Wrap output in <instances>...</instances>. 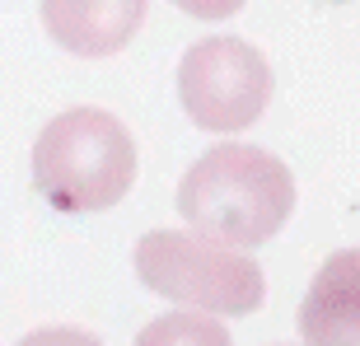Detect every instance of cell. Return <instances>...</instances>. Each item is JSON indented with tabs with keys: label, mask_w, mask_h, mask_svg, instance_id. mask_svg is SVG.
Masks as SVG:
<instances>
[{
	"label": "cell",
	"mask_w": 360,
	"mask_h": 346,
	"mask_svg": "<svg viewBox=\"0 0 360 346\" xmlns=\"http://www.w3.org/2000/svg\"><path fill=\"white\" fill-rule=\"evenodd\" d=\"M136 183V141L103 108H66L33 141V187L61 215L117 206Z\"/></svg>",
	"instance_id": "obj_1"
},
{
	"label": "cell",
	"mask_w": 360,
	"mask_h": 346,
	"mask_svg": "<svg viewBox=\"0 0 360 346\" xmlns=\"http://www.w3.org/2000/svg\"><path fill=\"white\" fill-rule=\"evenodd\" d=\"M290 201L295 183L285 164L253 146L206 150L178 187V211L187 225H197L201 234L220 243H239V248L271 239L281 220L290 215Z\"/></svg>",
	"instance_id": "obj_2"
},
{
	"label": "cell",
	"mask_w": 360,
	"mask_h": 346,
	"mask_svg": "<svg viewBox=\"0 0 360 346\" xmlns=\"http://www.w3.org/2000/svg\"><path fill=\"white\" fill-rule=\"evenodd\" d=\"M136 271L150 290L169 295V300H187V305L225 309V314H243L262 300V271L257 262L229 253V248H211L187 234H146L136 248Z\"/></svg>",
	"instance_id": "obj_3"
},
{
	"label": "cell",
	"mask_w": 360,
	"mask_h": 346,
	"mask_svg": "<svg viewBox=\"0 0 360 346\" xmlns=\"http://www.w3.org/2000/svg\"><path fill=\"white\" fill-rule=\"evenodd\" d=\"M187 117L206 132H239L271 98V70L257 47L239 38H206L183 56L178 70Z\"/></svg>",
	"instance_id": "obj_4"
},
{
	"label": "cell",
	"mask_w": 360,
	"mask_h": 346,
	"mask_svg": "<svg viewBox=\"0 0 360 346\" xmlns=\"http://www.w3.org/2000/svg\"><path fill=\"white\" fill-rule=\"evenodd\" d=\"M42 28L75 56H112L136 38L146 0H38Z\"/></svg>",
	"instance_id": "obj_5"
},
{
	"label": "cell",
	"mask_w": 360,
	"mask_h": 346,
	"mask_svg": "<svg viewBox=\"0 0 360 346\" xmlns=\"http://www.w3.org/2000/svg\"><path fill=\"white\" fill-rule=\"evenodd\" d=\"M300 328L319 346H360V253H337L323 262L300 309Z\"/></svg>",
	"instance_id": "obj_6"
},
{
	"label": "cell",
	"mask_w": 360,
	"mask_h": 346,
	"mask_svg": "<svg viewBox=\"0 0 360 346\" xmlns=\"http://www.w3.org/2000/svg\"><path fill=\"white\" fill-rule=\"evenodd\" d=\"M136 346H229L225 328L211 319H197V314H169V319H155L146 333L136 337Z\"/></svg>",
	"instance_id": "obj_7"
},
{
	"label": "cell",
	"mask_w": 360,
	"mask_h": 346,
	"mask_svg": "<svg viewBox=\"0 0 360 346\" xmlns=\"http://www.w3.org/2000/svg\"><path fill=\"white\" fill-rule=\"evenodd\" d=\"M19 346H103V342L89 337V333H75V328H38V333H28Z\"/></svg>",
	"instance_id": "obj_8"
},
{
	"label": "cell",
	"mask_w": 360,
	"mask_h": 346,
	"mask_svg": "<svg viewBox=\"0 0 360 346\" xmlns=\"http://www.w3.org/2000/svg\"><path fill=\"white\" fill-rule=\"evenodd\" d=\"M174 5L187 14H197V19H229L243 0H174Z\"/></svg>",
	"instance_id": "obj_9"
},
{
	"label": "cell",
	"mask_w": 360,
	"mask_h": 346,
	"mask_svg": "<svg viewBox=\"0 0 360 346\" xmlns=\"http://www.w3.org/2000/svg\"><path fill=\"white\" fill-rule=\"evenodd\" d=\"M328 5H342V0H328Z\"/></svg>",
	"instance_id": "obj_10"
}]
</instances>
